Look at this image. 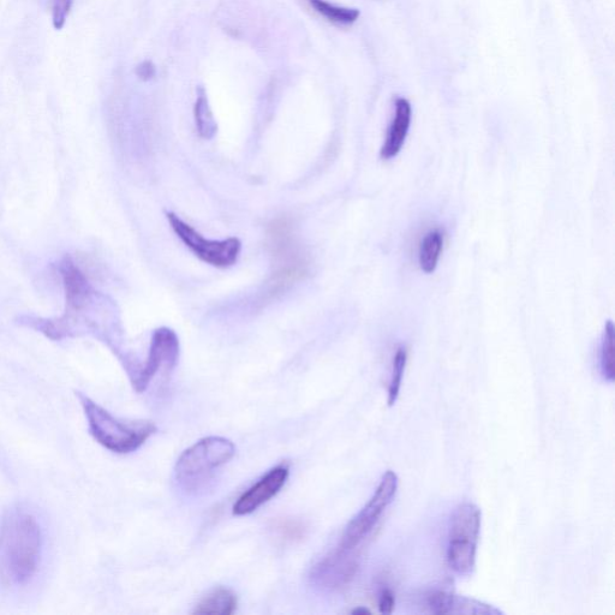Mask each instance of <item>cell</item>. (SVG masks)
Instances as JSON below:
<instances>
[{"mask_svg": "<svg viewBox=\"0 0 615 615\" xmlns=\"http://www.w3.org/2000/svg\"><path fill=\"white\" fill-rule=\"evenodd\" d=\"M413 121V107L405 98H398L394 104V117L388 128L384 146L381 148V158L390 160L396 158L402 151Z\"/></svg>", "mask_w": 615, "mask_h": 615, "instance_id": "cell-13", "label": "cell"}, {"mask_svg": "<svg viewBox=\"0 0 615 615\" xmlns=\"http://www.w3.org/2000/svg\"><path fill=\"white\" fill-rule=\"evenodd\" d=\"M406 363H408V351L405 348H399L393 358V372L388 386V405L396 404L399 397L400 387L404 378Z\"/></svg>", "mask_w": 615, "mask_h": 615, "instance_id": "cell-18", "label": "cell"}, {"mask_svg": "<svg viewBox=\"0 0 615 615\" xmlns=\"http://www.w3.org/2000/svg\"><path fill=\"white\" fill-rule=\"evenodd\" d=\"M352 614H370V611L367 608L360 607L354 609V611H352Z\"/></svg>", "mask_w": 615, "mask_h": 615, "instance_id": "cell-23", "label": "cell"}, {"mask_svg": "<svg viewBox=\"0 0 615 615\" xmlns=\"http://www.w3.org/2000/svg\"><path fill=\"white\" fill-rule=\"evenodd\" d=\"M58 270L61 273L65 301H67V313L64 318L71 321L77 315H82L83 310L92 302L94 291L86 274L70 255H65L59 262Z\"/></svg>", "mask_w": 615, "mask_h": 615, "instance_id": "cell-10", "label": "cell"}, {"mask_svg": "<svg viewBox=\"0 0 615 615\" xmlns=\"http://www.w3.org/2000/svg\"><path fill=\"white\" fill-rule=\"evenodd\" d=\"M235 453L236 446L229 439L203 438L178 458L175 468L176 479L184 488L199 487L214 471L229 463Z\"/></svg>", "mask_w": 615, "mask_h": 615, "instance_id": "cell-3", "label": "cell"}, {"mask_svg": "<svg viewBox=\"0 0 615 615\" xmlns=\"http://www.w3.org/2000/svg\"><path fill=\"white\" fill-rule=\"evenodd\" d=\"M157 73L155 70L154 64L149 61L142 62L139 67L136 68V75L142 81L152 80Z\"/></svg>", "mask_w": 615, "mask_h": 615, "instance_id": "cell-22", "label": "cell"}, {"mask_svg": "<svg viewBox=\"0 0 615 615\" xmlns=\"http://www.w3.org/2000/svg\"><path fill=\"white\" fill-rule=\"evenodd\" d=\"M179 355V342L176 333L169 328H160L153 334L151 348L145 366L133 378L137 392L146 390L160 369L170 370L176 366Z\"/></svg>", "mask_w": 615, "mask_h": 615, "instance_id": "cell-8", "label": "cell"}, {"mask_svg": "<svg viewBox=\"0 0 615 615\" xmlns=\"http://www.w3.org/2000/svg\"><path fill=\"white\" fill-rule=\"evenodd\" d=\"M310 7L328 22L339 27H349L360 19V10L338 7L327 0H309Z\"/></svg>", "mask_w": 615, "mask_h": 615, "instance_id": "cell-16", "label": "cell"}, {"mask_svg": "<svg viewBox=\"0 0 615 615\" xmlns=\"http://www.w3.org/2000/svg\"><path fill=\"white\" fill-rule=\"evenodd\" d=\"M77 394L85 410L89 433L106 450L118 455H128L139 450L158 431L151 421L118 420L91 398L83 396L82 393Z\"/></svg>", "mask_w": 615, "mask_h": 615, "instance_id": "cell-2", "label": "cell"}, {"mask_svg": "<svg viewBox=\"0 0 615 615\" xmlns=\"http://www.w3.org/2000/svg\"><path fill=\"white\" fill-rule=\"evenodd\" d=\"M357 549L338 547L336 551L321 560L312 571L313 582L328 590L345 588L355 578L360 567Z\"/></svg>", "mask_w": 615, "mask_h": 615, "instance_id": "cell-9", "label": "cell"}, {"mask_svg": "<svg viewBox=\"0 0 615 615\" xmlns=\"http://www.w3.org/2000/svg\"><path fill=\"white\" fill-rule=\"evenodd\" d=\"M167 220L185 247L206 264L217 268H228L234 266L240 258L242 243L238 238L231 237L224 241L208 240L176 214L167 213Z\"/></svg>", "mask_w": 615, "mask_h": 615, "instance_id": "cell-7", "label": "cell"}, {"mask_svg": "<svg viewBox=\"0 0 615 615\" xmlns=\"http://www.w3.org/2000/svg\"><path fill=\"white\" fill-rule=\"evenodd\" d=\"M43 534L31 513L15 510L8 513L0 528V581L22 587L38 571Z\"/></svg>", "mask_w": 615, "mask_h": 615, "instance_id": "cell-1", "label": "cell"}, {"mask_svg": "<svg viewBox=\"0 0 615 615\" xmlns=\"http://www.w3.org/2000/svg\"><path fill=\"white\" fill-rule=\"evenodd\" d=\"M482 525L480 507L473 503L459 505L451 518L447 561L459 576H469L475 570L477 547Z\"/></svg>", "mask_w": 615, "mask_h": 615, "instance_id": "cell-4", "label": "cell"}, {"mask_svg": "<svg viewBox=\"0 0 615 615\" xmlns=\"http://www.w3.org/2000/svg\"><path fill=\"white\" fill-rule=\"evenodd\" d=\"M236 608V595L229 589L219 588L213 590L196 606L194 614L231 615L236 612Z\"/></svg>", "mask_w": 615, "mask_h": 615, "instance_id": "cell-15", "label": "cell"}, {"mask_svg": "<svg viewBox=\"0 0 615 615\" xmlns=\"http://www.w3.org/2000/svg\"><path fill=\"white\" fill-rule=\"evenodd\" d=\"M600 363L603 378H605L609 382H613L615 379L614 325L611 320L607 321L605 333H603Z\"/></svg>", "mask_w": 615, "mask_h": 615, "instance_id": "cell-17", "label": "cell"}, {"mask_svg": "<svg viewBox=\"0 0 615 615\" xmlns=\"http://www.w3.org/2000/svg\"><path fill=\"white\" fill-rule=\"evenodd\" d=\"M289 475L290 470L286 464H280L278 467L268 471V474L238 498L234 505V515H250V513L255 512L259 507L268 503V501L282 491L286 481L289 479Z\"/></svg>", "mask_w": 615, "mask_h": 615, "instance_id": "cell-11", "label": "cell"}, {"mask_svg": "<svg viewBox=\"0 0 615 615\" xmlns=\"http://www.w3.org/2000/svg\"><path fill=\"white\" fill-rule=\"evenodd\" d=\"M195 119L196 127L199 129L202 136L210 137L216 133V122H214L210 105H208V100L203 89H200L199 97H197L196 100Z\"/></svg>", "mask_w": 615, "mask_h": 615, "instance_id": "cell-19", "label": "cell"}, {"mask_svg": "<svg viewBox=\"0 0 615 615\" xmlns=\"http://www.w3.org/2000/svg\"><path fill=\"white\" fill-rule=\"evenodd\" d=\"M74 0H52V22L57 31L67 23Z\"/></svg>", "mask_w": 615, "mask_h": 615, "instance_id": "cell-20", "label": "cell"}, {"mask_svg": "<svg viewBox=\"0 0 615 615\" xmlns=\"http://www.w3.org/2000/svg\"><path fill=\"white\" fill-rule=\"evenodd\" d=\"M268 235L274 258V271L268 288L271 294H277L306 276L308 264L300 248L297 247L288 222L278 220L273 223Z\"/></svg>", "mask_w": 615, "mask_h": 615, "instance_id": "cell-5", "label": "cell"}, {"mask_svg": "<svg viewBox=\"0 0 615 615\" xmlns=\"http://www.w3.org/2000/svg\"><path fill=\"white\" fill-rule=\"evenodd\" d=\"M444 250V234L443 231L437 229L429 231L423 237L419 250V264L421 270L427 274L434 273L437 270L441 254Z\"/></svg>", "mask_w": 615, "mask_h": 615, "instance_id": "cell-14", "label": "cell"}, {"mask_svg": "<svg viewBox=\"0 0 615 615\" xmlns=\"http://www.w3.org/2000/svg\"><path fill=\"white\" fill-rule=\"evenodd\" d=\"M427 605L434 614L503 615L499 608L471 597L435 591L427 597Z\"/></svg>", "mask_w": 615, "mask_h": 615, "instance_id": "cell-12", "label": "cell"}, {"mask_svg": "<svg viewBox=\"0 0 615 615\" xmlns=\"http://www.w3.org/2000/svg\"><path fill=\"white\" fill-rule=\"evenodd\" d=\"M394 606H396V597L390 589H384L381 591L379 597V611L382 614H391Z\"/></svg>", "mask_w": 615, "mask_h": 615, "instance_id": "cell-21", "label": "cell"}, {"mask_svg": "<svg viewBox=\"0 0 615 615\" xmlns=\"http://www.w3.org/2000/svg\"><path fill=\"white\" fill-rule=\"evenodd\" d=\"M398 487V475L392 470H387L382 475L373 497L346 527L339 547L346 549H358L360 547L361 543L372 533L388 506L393 503Z\"/></svg>", "mask_w": 615, "mask_h": 615, "instance_id": "cell-6", "label": "cell"}]
</instances>
